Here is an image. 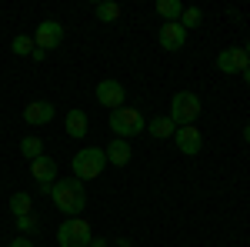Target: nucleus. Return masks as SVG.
I'll return each mask as SVG.
<instances>
[{
	"label": "nucleus",
	"instance_id": "nucleus-21",
	"mask_svg": "<svg viewBox=\"0 0 250 247\" xmlns=\"http://www.w3.org/2000/svg\"><path fill=\"white\" fill-rule=\"evenodd\" d=\"M200 20H204V14H200L197 7H184V14H180L177 23H180L184 30H190V27H200Z\"/></svg>",
	"mask_w": 250,
	"mask_h": 247
},
{
	"label": "nucleus",
	"instance_id": "nucleus-17",
	"mask_svg": "<svg viewBox=\"0 0 250 247\" xmlns=\"http://www.w3.org/2000/svg\"><path fill=\"white\" fill-rule=\"evenodd\" d=\"M147 131L154 134L157 140H164V137H173V131H177V124H173L170 117H154V120L147 124Z\"/></svg>",
	"mask_w": 250,
	"mask_h": 247
},
{
	"label": "nucleus",
	"instance_id": "nucleus-24",
	"mask_svg": "<svg viewBox=\"0 0 250 247\" xmlns=\"http://www.w3.org/2000/svg\"><path fill=\"white\" fill-rule=\"evenodd\" d=\"M90 247H107V244H104V241H97V237H94V241H90Z\"/></svg>",
	"mask_w": 250,
	"mask_h": 247
},
{
	"label": "nucleus",
	"instance_id": "nucleus-7",
	"mask_svg": "<svg viewBox=\"0 0 250 247\" xmlns=\"http://www.w3.org/2000/svg\"><path fill=\"white\" fill-rule=\"evenodd\" d=\"M60 40H63V27H60L57 20H43L34 30V44H37L40 50H54V47H60Z\"/></svg>",
	"mask_w": 250,
	"mask_h": 247
},
{
	"label": "nucleus",
	"instance_id": "nucleus-16",
	"mask_svg": "<svg viewBox=\"0 0 250 247\" xmlns=\"http://www.w3.org/2000/svg\"><path fill=\"white\" fill-rule=\"evenodd\" d=\"M10 210H14L17 217H30V214H34V201H30V194H23V190L10 194Z\"/></svg>",
	"mask_w": 250,
	"mask_h": 247
},
{
	"label": "nucleus",
	"instance_id": "nucleus-28",
	"mask_svg": "<svg viewBox=\"0 0 250 247\" xmlns=\"http://www.w3.org/2000/svg\"><path fill=\"white\" fill-rule=\"evenodd\" d=\"M244 54H247V57H250V40H247V47H244Z\"/></svg>",
	"mask_w": 250,
	"mask_h": 247
},
{
	"label": "nucleus",
	"instance_id": "nucleus-23",
	"mask_svg": "<svg viewBox=\"0 0 250 247\" xmlns=\"http://www.w3.org/2000/svg\"><path fill=\"white\" fill-rule=\"evenodd\" d=\"M10 247H34V241H30V237H23V234H20L17 241H10Z\"/></svg>",
	"mask_w": 250,
	"mask_h": 247
},
{
	"label": "nucleus",
	"instance_id": "nucleus-19",
	"mask_svg": "<svg viewBox=\"0 0 250 247\" xmlns=\"http://www.w3.org/2000/svg\"><path fill=\"white\" fill-rule=\"evenodd\" d=\"M20 154H23L27 160L43 157V140H40V137H23V140H20Z\"/></svg>",
	"mask_w": 250,
	"mask_h": 247
},
{
	"label": "nucleus",
	"instance_id": "nucleus-14",
	"mask_svg": "<svg viewBox=\"0 0 250 247\" xmlns=\"http://www.w3.org/2000/svg\"><path fill=\"white\" fill-rule=\"evenodd\" d=\"M63 127H67V137H87V114L83 111H67V117H63Z\"/></svg>",
	"mask_w": 250,
	"mask_h": 247
},
{
	"label": "nucleus",
	"instance_id": "nucleus-1",
	"mask_svg": "<svg viewBox=\"0 0 250 247\" xmlns=\"http://www.w3.org/2000/svg\"><path fill=\"white\" fill-rule=\"evenodd\" d=\"M54 204H57L63 214H70V217H77L83 214L87 207V194H83V180L77 177H67V180H54Z\"/></svg>",
	"mask_w": 250,
	"mask_h": 247
},
{
	"label": "nucleus",
	"instance_id": "nucleus-26",
	"mask_svg": "<svg viewBox=\"0 0 250 247\" xmlns=\"http://www.w3.org/2000/svg\"><path fill=\"white\" fill-rule=\"evenodd\" d=\"M244 80H247V84H250V67H247V70H244Z\"/></svg>",
	"mask_w": 250,
	"mask_h": 247
},
{
	"label": "nucleus",
	"instance_id": "nucleus-22",
	"mask_svg": "<svg viewBox=\"0 0 250 247\" xmlns=\"http://www.w3.org/2000/svg\"><path fill=\"white\" fill-rule=\"evenodd\" d=\"M17 227L23 230V237H27V234H34V230H37V221H34V214H30V217H17Z\"/></svg>",
	"mask_w": 250,
	"mask_h": 247
},
{
	"label": "nucleus",
	"instance_id": "nucleus-12",
	"mask_svg": "<svg viewBox=\"0 0 250 247\" xmlns=\"http://www.w3.org/2000/svg\"><path fill=\"white\" fill-rule=\"evenodd\" d=\"M184 44H187V30L180 23H164L160 27V47L164 50H184Z\"/></svg>",
	"mask_w": 250,
	"mask_h": 247
},
{
	"label": "nucleus",
	"instance_id": "nucleus-25",
	"mask_svg": "<svg viewBox=\"0 0 250 247\" xmlns=\"http://www.w3.org/2000/svg\"><path fill=\"white\" fill-rule=\"evenodd\" d=\"M244 140H247V144H250V124H247V127H244Z\"/></svg>",
	"mask_w": 250,
	"mask_h": 247
},
{
	"label": "nucleus",
	"instance_id": "nucleus-2",
	"mask_svg": "<svg viewBox=\"0 0 250 247\" xmlns=\"http://www.w3.org/2000/svg\"><path fill=\"white\" fill-rule=\"evenodd\" d=\"M144 127H147V120H144V114H140L137 107H117V111H110V131H114L120 140L137 137Z\"/></svg>",
	"mask_w": 250,
	"mask_h": 247
},
{
	"label": "nucleus",
	"instance_id": "nucleus-3",
	"mask_svg": "<svg viewBox=\"0 0 250 247\" xmlns=\"http://www.w3.org/2000/svg\"><path fill=\"white\" fill-rule=\"evenodd\" d=\"M104 167H107V154L100 147H83L74 154V177L77 180H94L104 174Z\"/></svg>",
	"mask_w": 250,
	"mask_h": 247
},
{
	"label": "nucleus",
	"instance_id": "nucleus-18",
	"mask_svg": "<svg viewBox=\"0 0 250 247\" xmlns=\"http://www.w3.org/2000/svg\"><path fill=\"white\" fill-rule=\"evenodd\" d=\"M97 20H104V23H114V20H120V3H114V0H104V3H97L94 7Z\"/></svg>",
	"mask_w": 250,
	"mask_h": 247
},
{
	"label": "nucleus",
	"instance_id": "nucleus-11",
	"mask_svg": "<svg viewBox=\"0 0 250 247\" xmlns=\"http://www.w3.org/2000/svg\"><path fill=\"white\" fill-rule=\"evenodd\" d=\"M30 174H34V180L40 187H50L54 177H57V160L54 157H37V160H30Z\"/></svg>",
	"mask_w": 250,
	"mask_h": 247
},
{
	"label": "nucleus",
	"instance_id": "nucleus-13",
	"mask_svg": "<svg viewBox=\"0 0 250 247\" xmlns=\"http://www.w3.org/2000/svg\"><path fill=\"white\" fill-rule=\"evenodd\" d=\"M107 164H114V167H127L130 164V140H120V137H114L110 144H107Z\"/></svg>",
	"mask_w": 250,
	"mask_h": 247
},
{
	"label": "nucleus",
	"instance_id": "nucleus-5",
	"mask_svg": "<svg viewBox=\"0 0 250 247\" xmlns=\"http://www.w3.org/2000/svg\"><path fill=\"white\" fill-rule=\"evenodd\" d=\"M177 124V127H190L193 120L200 117V97L190 94V90H180V94H173L170 100V114H167Z\"/></svg>",
	"mask_w": 250,
	"mask_h": 247
},
{
	"label": "nucleus",
	"instance_id": "nucleus-27",
	"mask_svg": "<svg viewBox=\"0 0 250 247\" xmlns=\"http://www.w3.org/2000/svg\"><path fill=\"white\" fill-rule=\"evenodd\" d=\"M117 244H120V247H130V241H117Z\"/></svg>",
	"mask_w": 250,
	"mask_h": 247
},
{
	"label": "nucleus",
	"instance_id": "nucleus-6",
	"mask_svg": "<svg viewBox=\"0 0 250 247\" xmlns=\"http://www.w3.org/2000/svg\"><path fill=\"white\" fill-rule=\"evenodd\" d=\"M247 67H250V57L240 47H227V50L217 54V70L220 74H244Z\"/></svg>",
	"mask_w": 250,
	"mask_h": 247
},
{
	"label": "nucleus",
	"instance_id": "nucleus-4",
	"mask_svg": "<svg viewBox=\"0 0 250 247\" xmlns=\"http://www.w3.org/2000/svg\"><path fill=\"white\" fill-rule=\"evenodd\" d=\"M94 241V230L83 217H67L57 230V244L60 247H90Z\"/></svg>",
	"mask_w": 250,
	"mask_h": 247
},
{
	"label": "nucleus",
	"instance_id": "nucleus-9",
	"mask_svg": "<svg viewBox=\"0 0 250 247\" xmlns=\"http://www.w3.org/2000/svg\"><path fill=\"white\" fill-rule=\"evenodd\" d=\"M173 144H177V151L187 154V157H193V154H200V147H204V140H200V131L197 127H177L173 131Z\"/></svg>",
	"mask_w": 250,
	"mask_h": 247
},
{
	"label": "nucleus",
	"instance_id": "nucleus-10",
	"mask_svg": "<svg viewBox=\"0 0 250 247\" xmlns=\"http://www.w3.org/2000/svg\"><path fill=\"white\" fill-rule=\"evenodd\" d=\"M54 114H57V107H54L50 100H34V104L23 107V120H27L30 127H43V124H50Z\"/></svg>",
	"mask_w": 250,
	"mask_h": 247
},
{
	"label": "nucleus",
	"instance_id": "nucleus-15",
	"mask_svg": "<svg viewBox=\"0 0 250 247\" xmlns=\"http://www.w3.org/2000/svg\"><path fill=\"white\" fill-rule=\"evenodd\" d=\"M157 14L167 20V23H177L180 14H184V3L180 0H157Z\"/></svg>",
	"mask_w": 250,
	"mask_h": 247
},
{
	"label": "nucleus",
	"instance_id": "nucleus-20",
	"mask_svg": "<svg viewBox=\"0 0 250 247\" xmlns=\"http://www.w3.org/2000/svg\"><path fill=\"white\" fill-rule=\"evenodd\" d=\"M10 50H14L17 57H27V54L37 50V44H34V37H27V34H17V37L10 40Z\"/></svg>",
	"mask_w": 250,
	"mask_h": 247
},
{
	"label": "nucleus",
	"instance_id": "nucleus-8",
	"mask_svg": "<svg viewBox=\"0 0 250 247\" xmlns=\"http://www.w3.org/2000/svg\"><path fill=\"white\" fill-rule=\"evenodd\" d=\"M97 100H100V104H104V107H124V97H127V90H124V84H120V80H100V84H97Z\"/></svg>",
	"mask_w": 250,
	"mask_h": 247
}]
</instances>
